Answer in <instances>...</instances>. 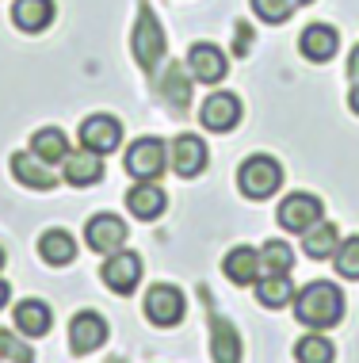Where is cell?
<instances>
[{
  "instance_id": "obj_1",
  "label": "cell",
  "mask_w": 359,
  "mask_h": 363,
  "mask_svg": "<svg viewBox=\"0 0 359 363\" xmlns=\"http://www.w3.org/2000/svg\"><path fill=\"white\" fill-rule=\"evenodd\" d=\"M295 318L309 329H333L344 318V294L336 283L314 279L306 283L302 294H295Z\"/></svg>"
},
{
  "instance_id": "obj_2",
  "label": "cell",
  "mask_w": 359,
  "mask_h": 363,
  "mask_svg": "<svg viewBox=\"0 0 359 363\" xmlns=\"http://www.w3.org/2000/svg\"><path fill=\"white\" fill-rule=\"evenodd\" d=\"M237 184H241V191H245L249 199H268V195H275L279 184H283V169H279L275 157L256 153V157H249V161L241 164Z\"/></svg>"
},
{
  "instance_id": "obj_3",
  "label": "cell",
  "mask_w": 359,
  "mask_h": 363,
  "mask_svg": "<svg viewBox=\"0 0 359 363\" xmlns=\"http://www.w3.org/2000/svg\"><path fill=\"white\" fill-rule=\"evenodd\" d=\"M275 218L287 233H306V230H314V225L321 222V199L309 195V191H295V195H287V199L279 203Z\"/></svg>"
},
{
  "instance_id": "obj_4",
  "label": "cell",
  "mask_w": 359,
  "mask_h": 363,
  "mask_svg": "<svg viewBox=\"0 0 359 363\" xmlns=\"http://www.w3.org/2000/svg\"><path fill=\"white\" fill-rule=\"evenodd\" d=\"M142 310H145V318H149L153 325L172 329L183 318V294L172 287V283H157V287H149V294H145Z\"/></svg>"
},
{
  "instance_id": "obj_5",
  "label": "cell",
  "mask_w": 359,
  "mask_h": 363,
  "mask_svg": "<svg viewBox=\"0 0 359 363\" xmlns=\"http://www.w3.org/2000/svg\"><path fill=\"white\" fill-rule=\"evenodd\" d=\"M126 172L134 180H157L164 172V142L161 138H138L126 150Z\"/></svg>"
},
{
  "instance_id": "obj_6",
  "label": "cell",
  "mask_w": 359,
  "mask_h": 363,
  "mask_svg": "<svg viewBox=\"0 0 359 363\" xmlns=\"http://www.w3.org/2000/svg\"><path fill=\"white\" fill-rule=\"evenodd\" d=\"M138 279H142V257L138 252H111L108 264H103V283H108V291L115 294H130L134 287H138Z\"/></svg>"
},
{
  "instance_id": "obj_7",
  "label": "cell",
  "mask_w": 359,
  "mask_h": 363,
  "mask_svg": "<svg viewBox=\"0 0 359 363\" xmlns=\"http://www.w3.org/2000/svg\"><path fill=\"white\" fill-rule=\"evenodd\" d=\"M164 54V35H161V23L157 16L149 12V8H142L138 16V27H134V57L145 65V69H153V65L161 62Z\"/></svg>"
},
{
  "instance_id": "obj_8",
  "label": "cell",
  "mask_w": 359,
  "mask_h": 363,
  "mask_svg": "<svg viewBox=\"0 0 359 363\" xmlns=\"http://www.w3.org/2000/svg\"><path fill=\"white\" fill-rule=\"evenodd\" d=\"M81 142H84V150H92V153H111V150H119V142H122V123L111 119V115H89V119L81 123Z\"/></svg>"
},
{
  "instance_id": "obj_9",
  "label": "cell",
  "mask_w": 359,
  "mask_h": 363,
  "mask_svg": "<svg viewBox=\"0 0 359 363\" xmlns=\"http://www.w3.org/2000/svg\"><path fill=\"white\" fill-rule=\"evenodd\" d=\"M199 119H203V126H207V130H215V134L234 130L237 119H241V100H237L234 92H215V96H207Z\"/></svg>"
},
{
  "instance_id": "obj_10",
  "label": "cell",
  "mask_w": 359,
  "mask_h": 363,
  "mask_svg": "<svg viewBox=\"0 0 359 363\" xmlns=\"http://www.w3.org/2000/svg\"><path fill=\"white\" fill-rule=\"evenodd\" d=\"M103 340H108V321H103L96 310L76 313L73 325H69V348L76 352V356H84V352L100 348Z\"/></svg>"
},
{
  "instance_id": "obj_11",
  "label": "cell",
  "mask_w": 359,
  "mask_h": 363,
  "mask_svg": "<svg viewBox=\"0 0 359 363\" xmlns=\"http://www.w3.org/2000/svg\"><path fill=\"white\" fill-rule=\"evenodd\" d=\"M84 241L92 252H119V245L126 241V225L115 214H96L84 225Z\"/></svg>"
},
{
  "instance_id": "obj_12",
  "label": "cell",
  "mask_w": 359,
  "mask_h": 363,
  "mask_svg": "<svg viewBox=\"0 0 359 363\" xmlns=\"http://www.w3.org/2000/svg\"><path fill=\"white\" fill-rule=\"evenodd\" d=\"M188 69L203 84H218L222 77L229 73V65H226V54H222L218 46L199 43V46H191V54H188Z\"/></svg>"
},
{
  "instance_id": "obj_13",
  "label": "cell",
  "mask_w": 359,
  "mask_h": 363,
  "mask_svg": "<svg viewBox=\"0 0 359 363\" xmlns=\"http://www.w3.org/2000/svg\"><path fill=\"white\" fill-rule=\"evenodd\" d=\"M62 176L73 184V188H92V184H100V180H103V161H100V153H92V150L65 153Z\"/></svg>"
},
{
  "instance_id": "obj_14",
  "label": "cell",
  "mask_w": 359,
  "mask_h": 363,
  "mask_svg": "<svg viewBox=\"0 0 359 363\" xmlns=\"http://www.w3.org/2000/svg\"><path fill=\"white\" fill-rule=\"evenodd\" d=\"M172 169H176V176H188V180L207 169V145H203V138L180 134V138L172 142Z\"/></svg>"
},
{
  "instance_id": "obj_15",
  "label": "cell",
  "mask_w": 359,
  "mask_h": 363,
  "mask_svg": "<svg viewBox=\"0 0 359 363\" xmlns=\"http://www.w3.org/2000/svg\"><path fill=\"white\" fill-rule=\"evenodd\" d=\"M12 172H16L19 184H27V188H35V191L57 188V172L42 161V157H35V153H31V157H27V153H16V157H12Z\"/></svg>"
},
{
  "instance_id": "obj_16",
  "label": "cell",
  "mask_w": 359,
  "mask_h": 363,
  "mask_svg": "<svg viewBox=\"0 0 359 363\" xmlns=\"http://www.w3.org/2000/svg\"><path fill=\"white\" fill-rule=\"evenodd\" d=\"M336 46H341V35L333 31L329 23H309L306 31H302V38H298V50H302L309 62H329V57L336 54Z\"/></svg>"
},
{
  "instance_id": "obj_17",
  "label": "cell",
  "mask_w": 359,
  "mask_h": 363,
  "mask_svg": "<svg viewBox=\"0 0 359 363\" xmlns=\"http://www.w3.org/2000/svg\"><path fill=\"white\" fill-rule=\"evenodd\" d=\"M50 321H54L50 306L38 302V298H23L16 306V329L27 333V337H46V333H50Z\"/></svg>"
},
{
  "instance_id": "obj_18",
  "label": "cell",
  "mask_w": 359,
  "mask_h": 363,
  "mask_svg": "<svg viewBox=\"0 0 359 363\" xmlns=\"http://www.w3.org/2000/svg\"><path fill=\"white\" fill-rule=\"evenodd\" d=\"M12 19L19 31H42V27H50L54 19V0H16L12 4Z\"/></svg>"
},
{
  "instance_id": "obj_19",
  "label": "cell",
  "mask_w": 359,
  "mask_h": 363,
  "mask_svg": "<svg viewBox=\"0 0 359 363\" xmlns=\"http://www.w3.org/2000/svg\"><path fill=\"white\" fill-rule=\"evenodd\" d=\"M126 207H130L134 218L149 222V218H157V214L164 211V191H161V188H153L149 180H142L138 188L126 191Z\"/></svg>"
},
{
  "instance_id": "obj_20",
  "label": "cell",
  "mask_w": 359,
  "mask_h": 363,
  "mask_svg": "<svg viewBox=\"0 0 359 363\" xmlns=\"http://www.w3.org/2000/svg\"><path fill=\"white\" fill-rule=\"evenodd\" d=\"M38 252H42L46 264H54V268H65V264L76 260V241H73L65 230H46L42 238H38Z\"/></svg>"
},
{
  "instance_id": "obj_21",
  "label": "cell",
  "mask_w": 359,
  "mask_h": 363,
  "mask_svg": "<svg viewBox=\"0 0 359 363\" xmlns=\"http://www.w3.org/2000/svg\"><path fill=\"white\" fill-rule=\"evenodd\" d=\"M210 356H215V363H241V340L234 325L222 318L210 321Z\"/></svg>"
},
{
  "instance_id": "obj_22",
  "label": "cell",
  "mask_w": 359,
  "mask_h": 363,
  "mask_svg": "<svg viewBox=\"0 0 359 363\" xmlns=\"http://www.w3.org/2000/svg\"><path fill=\"white\" fill-rule=\"evenodd\" d=\"M256 298H260V306L279 310L295 298V283H290L287 272H268L264 279H256Z\"/></svg>"
},
{
  "instance_id": "obj_23",
  "label": "cell",
  "mask_w": 359,
  "mask_h": 363,
  "mask_svg": "<svg viewBox=\"0 0 359 363\" xmlns=\"http://www.w3.org/2000/svg\"><path fill=\"white\" fill-rule=\"evenodd\" d=\"M336 245H341V233H336V225H333V222H317L314 230H306V233H302V249H306V257H314V260L333 257Z\"/></svg>"
},
{
  "instance_id": "obj_24",
  "label": "cell",
  "mask_w": 359,
  "mask_h": 363,
  "mask_svg": "<svg viewBox=\"0 0 359 363\" xmlns=\"http://www.w3.org/2000/svg\"><path fill=\"white\" fill-rule=\"evenodd\" d=\"M222 268H226V276L234 279V283H256V279H260V252L241 245V249H234V252L226 257V264H222Z\"/></svg>"
},
{
  "instance_id": "obj_25",
  "label": "cell",
  "mask_w": 359,
  "mask_h": 363,
  "mask_svg": "<svg viewBox=\"0 0 359 363\" xmlns=\"http://www.w3.org/2000/svg\"><path fill=\"white\" fill-rule=\"evenodd\" d=\"M31 153L42 157L46 164L54 161H65V153H69V142H65V134L57 130V126H42V130L31 138Z\"/></svg>"
},
{
  "instance_id": "obj_26",
  "label": "cell",
  "mask_w": 359,
  "mask_h": 363,
  "mask_svg": "<svg viewBox=\"0 0 359 363\" xmlns=\"http://www.w3.org/2000/svg\"><path fill=\"white\" fill-rule=\"evenodd\" d=\"M333 356H336L333 340L321 337V333H309V337H302L295 345V359L298 363H333Z\"/></svg>"
},
{
  "instance_id": "obj_27",
  "label": "cell",
  "mask_w": 359,
  "mask_h": 363,
  "mask_svg": "<svg viewBox=\"0 0 359 363\" xmlns=\"http://www.w3.org/2000/svg\"><path fill=\"white\" fill-rule=\"evenodd\" d=\"M260 264H264L268 272H290L295 268V249H290L287 241H268L264 252H260Z\"/></svg>"
},
{
  "instance_id": "obj_28",
  "label": "cell",
  "mask_w": 359,
  "mask_h": 363,
  "mask_svg": "<svg viewBox=\"0 0 359 363\" xmlns=\"http://www.w3.org/2000/svg\"><path fill=\"white\" fill-rule=\"evenodd\" d=\"M295 8H298V0H252V12L264 23H287Z\"/></svg>"
},
{
  "instance_id": "obj_29",
  "label": "cell",
  "mask_w": 359,
  "mask_h": 363,
  "mask_svg": "<svg viewBox=\"0 0 359 363\" xmlns=\"http://www.w3.org/2000/svg\"><path fill=\"white\" fill-rule=\"evenodd\" d=\"M336 272L344 279H359V238H348L344 245H336Z\"/></svg>"
},
{
  "instance_id": "obj_30",
  "label": "cell",
  "mask_w": 359,
  "mask_h": 363,
  "mask_svg": "<svg viewBox=\"0 0 359 363\" xmlns=\"http://www.w3.org/2000/svg\"><path fill=\"white\" fill-rule=\"evenodd\" d=\"M0 356H8L12 363H31V359H35V352L27 348V345H19L12 333H0Z\"/></svg>"
},
{
  "instance_id": "obj_31",
  "label": "cell",
  "mask_w": 359,
  "mask_h": 363,
  "mask_svg": "<svg viewBox=\"0 0 359 363\" xmlns=\"http://www.w3.org/2000/svg\"><path fill=\"white\" fill-rule=\"evenodd\" d=\"M164 92H169V100L172 104H188V81H183V77H180V69H172L169 73V81H164Z\"/></svg>"
},
{
  "instance_id": "obj_32",
  "label": "cell",
  "mask_w": 359,
  "mask_h": 363,
  "mask_svg": "<svg viewBox=\"0 0 359 363\" xmlns=\"http://www.w3.org/2000/svg\"><path fill=\"white\" fill-rule=\"evenodd\" d=\"M348 107H352V111L359 115V81L352 84V92H348Z\"/></svg>"
},
{
  "instance_id": "obj_33",
  "label": "cell",
  "mask_w": 359,
  "mask_h": 363,
  "mask_svg": "<svg viewBox=\"0 0 359 363\" xmlns=\"http://www.w3.org/2000/svg\"><path fill=\"white\" fill-rule=\"evenodd\" d=\"M348 69H352V77H355V81H359V46H355V50H352V62H348Z\"/></svg>"
},
{
  "instance_id": "obj_34",
  "label": "cell",
  "mask_w": 359,
  "mask_h": 363,
  "mask_svg": "<svg viewBox=\"0 0 359 363\" xmlns=\"http://www.w3.org/2000/svg\"><path fill=\"white\" fill-rule=\"evenodd\" d=\"M4 302H8V283L0 279V306H4Z\"/></svg>"
},
{
  "instance_id": "obj_35",
  "label": "cell",
  "mask_w": 359,
  "mask_h": 363,
  "mask_svg": "<svg viewBox=\"0 0 359 363\" xmlns=\"http://www.w3.org/2000/svg\"><path fill=\"white\" fill-rule=\"evenodd\" d=\"M0 268H4V249H0Z\"/></svg>"
},
{
  "instance_id": "obj_36",
  "label": "cell",
  "mask_w": 359,
  "mask_h": 363,
  "mask_svg": "<svg viewBox=\"0 0 359 363\" xmlns=\"http://www.w3.org/2000/svg\"><path fill=\"white\" fill-rule=\"evenodd\" d=\"M298 4H309V0H298Z\"/></svg>"
}]
</instances>
